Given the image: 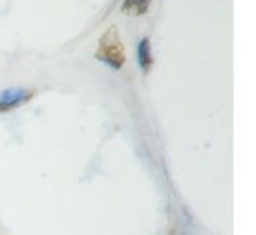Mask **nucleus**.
Returning a JSON list of instances; mask_svg holds the SVG:
<instances>
[{
    "label": "nucleus",
    "instance_id": "obj_2",
    "mask_svg": "<svg viewBox=\"0 0 256 235\" xmlns=\"http://www.w3.org/2000/svg\"><path fill=\"white\" fill-rule=\"evenodd\" d=\"M32 92L24 90V88H10L0 92V112H8V110H14L19 105L26 103L30 99Z\"/></svg>",
    "mask_w": 256,
    "mask_h": 235
},
{
    "label": "nucleus",
    "instance_id": "obj_1",
    "mask_svg": "<svg viewBox=\"0 0 256 235\" xmlns=\"http://www.w3.org/2000/svg\"><path fill=\"white\" fill-rule=\"evenodd\" d=\"M96 56L103 64L110 65L112 69H120L122 65H124V62H126V50H124V45H122L120 34H118L116 26H110L101 36Z\"/></svg>",
    "mask_w": 256,
    "mask_h": 235
},
{
    "label": "nucleus",
    "instance_id": "obj_4",
    "mask_svg": "<svg viewBox=\"0 0 256 235\" xmlns=\"http://www.w3.org/2000/svg\"><path fill=\"white\" fill-rule=\"evenodd\" d=\"M136 60H138V65L142 67L144 71H148L150 65H152V52H150L148 37L140 39V43H138V47H136Z\"/></svg>",
    "mask_w": 256,
    "mask_h": 235
},
{
    "label": "nucleus",
    "instance_id": "obj_3",
    "mask_svg": "<svg viewBox=\"0 0 256 235\" xmlns=\"http://www.w3.org/2000/svg\"><path fill=\"white\" fill-rule=\"evenodd\" d=\"M152 0H124L122 11L128 15H144L150 9Z\"/></svg>",
    "mask_w": 256,
    "mask_h": 235
}]
</instances>
